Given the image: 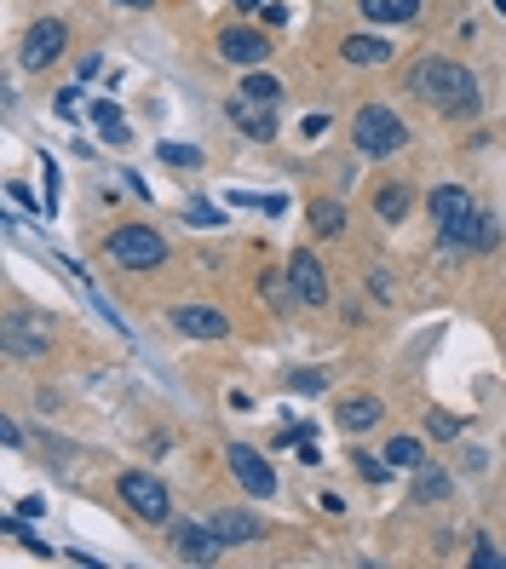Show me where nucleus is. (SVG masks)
I'll list each match as a JSON object with an SVG mask.
<instances>
[{
	"instance_id": "obj_27",
	"label": "nucleus",
	"mask_w": 506,
	"mask_h": 569,
	"mask_svg": "<svg viewBox=\"0 0 506 569\" xmlns=\"http://www.w3.org/2000/svg\"><path fill=\"white\" fill-rule=\"evenodd\" d=\"M443 489H449V483H443V472H426V466H420V483H414V495H420V501H443Z\"/></svg>"
},
{
	"instance_id": "obj_3",
	"label": "nucleus",
	"mask_w": 506,
	"mask_h": 569,
	"mask_svg": "<svg viewBox=\"0 0 506 569\" xmlns=\"http://www.w3.org/2000/svg\"><path fill=\"white\" fill-rule=\"evenodd\" d=\"M110 259L121 271H161L167 265V242L150 225H121L110 230Z\"/></svg>"
},
{
	"instance_id": "obj_16",
	"label": "nucleus",
	"mask_w": 506,
	"mask_h": 569,
	"mask_svg": "<svg viewBox=\"0 0 506 569\" xmlns=\"http://www.w3.org/2000/svg\"><path fill=\"white\" fill-rule=\"evenodd\" d=\"M340 52H345V64H363L368 69V64H386V58H391V41H380V35H351Z\"/></svg>"
},
{
	"instance_id": "obj_29",
	"label": "nucleus",
	"mask_w": 506,
	"mask_h": 569,
	"mask_svg": "<svg viewBox=\"0 0 506 569\" xmlns=\"http://www.w3.org/2000/svg\"><path fill=\"white\" fill-rule=\"evenodd\" d=\"M501 564H506V558H501L495 547H478V552H472V569H501Z\"/></svg>"
},
{
	"instance_id": "obj_12",
	"label": "nucleus",
	"mask_w": 506,
	"mask_h": 569,
	"mask_svg": "<svg viewBox=\"0 0 506 569\" xmlns=\"http://www.w3.org/2000/svg\"><path fill=\"white\" fill-rule=\"evenodd\" d=\"M288 276H294V299H299V305H322V299H328V276H322L317 253L299 248L294 265H288Z\"/></svg>"
},
{
	"instance_id": "obj_28",
	"label": "nucleus",
	"mask_w": 506,
	"mask_h": 569,
	"mask_svg": "<svg viewBox=\"0 0 506 569\" xmlns=\"http://www.w3.org/2000/svg\"><path fill=\"white\" fill-rule=\"evenodd\" d=\"M184 219H190V225H219L225 213H219V207H207V202H190V207H184Z\"/></svg>"
},
{
	"instance_id": "obj_25",
	"label": "nucleus",
	"mask_w": 506,
	"mask_h": 569,
	"mask_svg": "<svg viewBox=\"0 0 506 569\" xmlns=\"http://www.w3.org/2000/svg\"><path fill=\"white\" fill-rule=\"evenodd\" d=\"M161 161L167 167H202V150L196 144H161Z\"/></svg>"
},
{
	"instance_id": "obj_7",
	"label": "nucleus",
	"mask_w": 506,
	"mask_h": 569,
	"mask_svg": "<svg viewBox=\"0 0 506 569\" xmlns=\"http://www.w3.org/2000/svg\"><path fill=\"white\" fill-rule=\"evenodd\" d=\"M64 41H69L64 23H58V18H41L29 35H23V64H29V69H46L58 52H64Z\"/></svg>"
},
{
	"instance_id": "obj_32",
	"label": "nucleus",
	"mask_w": 506,
	"mask_h": 569,
	"mask_svg": "<svg viewBox=\"0 0 506 569\" xmlns=\"http://www.w3.org/2000/svg\"><path fill=\"white\" fill-rule=\"evenodd\" d=\"M236 6H242V12H253V6H265V0H236Z\"/></svg>"
},
{
	"instance_id": "obj_26",
	"label": "nucleus",
	"mask_w": 506,
	"mask_h": 569,
	"mask_svg": "<svg viewBox=\"0 0 506 569\" xmlns=\"http://www.w3.org/2000/svg\"><path fill=\"white\" fill-rule=\"evenodd\" d=\"M357 478H363V483H386V478H391V460H374V455H357Z\"/></svg>"
},
{
	"instance_id": "obj_20",
	"label": "nucleus",
	"mask_w": 506,
	"mask_h": 569,
	"mask_svg": "<svg viewBox=\"0 0 506 569\" xmlns=\"http://www.w3.org/2000/svg\"><path fill=\"white\" fill-rule=\"evenodd\" d=\"M87 115L98 121V127H104V138H110V144H127V121H121V110H115L110 98H98Z\"/></svg>"
},
{
	"instance_id": "obj_33",
	"label": "nucleus",
	"mask_w": 506,
	"mask_h": 569,
	"mask_svg": "<svg viewBox=\"0 0 506 569\" xmlns=\"http://www.w3.org/2000/svg\"><path fill=\"white\" fill-rule=\"evenodd\" d=\"M121 6H156V0H121Z\"/></svg>"
},
{
	"instance_id": "obj_6",
	"label": "nucleus",
	"mask_w": 506,
	"mask_h": 569,
	"mask_svg": "<svg viewBox=\"0 0 506 569\" xmlns=\"http://www.w3.org/2000/svg\"><path fill=\"white\" fill-rule=\"evenodd\" d=\"M121 501L133 506L144 524H167V489H161V478H150V472H127V478H121Z\"/></svg>"
},
{
	"instance_id": "obj_17",
	"label": "nucleus",
	"mask_w": 506,
	"mask_h": 569,
	"mask_svg": "<svg viewBox=\"0 0 506 569\" xmlns=\"http://www.w3.org/2000/svg\"><path fill=\"white\" fill-rule=\"evenodd\" d=\"M380 420V403L374 397H345L340 403V432H368Z\"/></svg>"
},
{
	"instance_id": "obj_18",
	"label": "nucleus",
	"mask_w": 506,
	"mask_h": 569,
	"mask_svg": "<svg viewBox=\"0 0 506 569\" xmlns=\"http://www.w3.org/2000/svg\"><path fill=\"white\" fill-rule=\"evenodd\" d=\"M414 12H420V0H363L368 23H409Z\"/></svg>"
},
{
	"instance_id": "obj_10",
	"label": "nucleus",
	"mask_w": 506,
	"mask_h": 569,
	"mask_svg": "<svg viewBox=\"0 0 506 569\" xmlns=\"http://www.w3.org/2000/svg\"><path fill=\"white\" fill-rule=\"evenodd\" d=\"M219 58H225V64H265V58H271V41H265V35H259V29H225V35H219Z\"/></svg>"
},
{
	"instance_id": "obj_19",
	"label": "nucleus",
	"mask_w": 506,
	"mask_h": 569,
	"mask_svg": "<svg viewBox=\"0 0 506 569\" xmlns=\"http://www.w3.org/2000/svg\"><path fill=\"white\" fill-rule=\"evenodd\" d=\"M386 460L397 466V472H420V466H426V449H420V437H391Z\"/></svg>"
},
{
	"instance_id": "obj_30",
	"label": "nucleus",
	"mask_w": 506,
	"mask_h": 569,
	"mask_svg": "<svg viewBox=\"0 0 506 569\" xmlns=\"http://www.w3.org/2000/svg\"><path fill=\"white\" fill-rule=\"evenodd\" d=\"M460 420H449V414H432V437H455Z\"/></svg>"
},
{
	"instance_id": "obj_21",
	"label": "nucleus",
	"mask_w": 506,
	"mask_h": 569,
	"mask_svg": "<svg viewBox=\"0 0 506 569\" xmlns=\"http://www.w3.org/2000/svg\"><path fill=\"white\" fill-rule=\"evenodd\" d=\"M242 92H248V98H259V104H282V81H276V75H265V69H253L248 81H242Z\"/></svg>"
},
{
	"instance_id": "obj_23",
	"label": "nucleus",
	"mask_w": 506,
	"mask_h": 569,
	"mask_svg": "<svg viewBox=\"0 0 506 569\" xmlns=\"http://www.w3.org/2000/svg\"><path fill=\"white\" fill-rule=\"evenodd\" d=\"M495 242H501V219H495V213H478V225H472V248L489 253Z\"/></svg>"
},
{
	"instance_id": "obj_8",
	"label": "nucleus",
	"mask_w": 506,
	"mask_h": 569,
	"mask_svg": "<svg viewBox=\"0 0 506 569\" xmlns=\"http://www.w3.org/2000/svg\"><path fill=\"white\" fill-rule=\"evenodd\" d=\"M225 115L248 138H271L276 133V104H259V98H248V92H236V98L225 104Z\"/></svg>"
},
{
	"instance_id": "obj_9",
	"label": "nucleus",
	"mask_w": 506,
	"mask_h": 569,
	"mask_svg": "<svg viewBox=\"0 0 506 569\" xmlns=\"http://www.w3.org/2000/svg\"><path fill=\"white\" fill-rule=\"evenodd\" d=\"M173 328L190 334V340H225L230 334L225 311H213V305H179V311H173Z\"/></svg>"
},
{
	"instance_id": "obj_5",
	"label": "nucleus",
	"mask_w": 506,
	"mask_h": 569,
	"mask_svg": "<svg viewBox=\"0 0 506 569\" xmlns=\"http://www.w3.org/2000/svg\"><path fill=\"white\" fill-rule=\"evenodd\" d=\"M225 455H230V472H236V483L248 489L253 501H271V495H276V472H271V460L259 455V449H248V443H230Z\"/></svg>"
},
{
	"instance_id": "obj_15",
	"label": "nucleus",
	"mask_w": 506,
	"mask_h": 569,
	"mask_svg": "<svg viewBox=\"0 0 506 569\" xmlns=\"http://www.w3.org/2000/svg\"><path fill=\"white\" fill-rule=\"evenodd\" d=\"M6 351H12V357H41L46 334H41V328H29L23 317H6Z\"/></svg>"
},
{
	"instance_id": "obj_2",
	"label": "nucleus",
	"mask_w": 506,
	"mask_h": 569,
	"mask_svg": "<svg viewBox=\"0 0 506 569\" xmlns=\"http://www.w3.org/2000/svg\"><path fill=\"white\" fill-rule=\"evenodd\" d=\"M351 138H357L363 156H397V150L409 144V127H403L397 110H386V104H363L357 121H351Z\"/></svg>"
},
{
	"instance_id": "obj_24",
	"label": "nucleus",
	"mask_w": 506,
	"mask_h": 569,
	"mask_svg": "<svg viewBox=\"0 0 506 569\" xmlns=\"http://www.w3.org/2000/svg\"><path fill=\"white\" fill-rule=\"evenodd\" d=\"M288 386H294L299 397H317V391L328 386V374H322V368H294V374H288Z\"/></svg>"
},
{
	"instance_id": "obj_1",
	"label": "nucleus",
	"mask_w": 506,
	"mask_h": 569,
	"mask_svg": "<svg viewBox=\"0 0 506 569\" xmlns=\"http://www.w3.org/2000/svg\"><path fill=\"white\" fill-rule=\"evenodd\" d=\"M409 87H414V98H426V104L443 110V115H472L478 110V81H472L460 64H449V58H420V64L409 69Z\"/></svg>"
},
{
	"instance_id": "obj_22",
	"label": "nucleus",
	"mask_w": 506,
	"mask_h": 569,
	"mask_svg": "<svg viewBox=\"0 0 506 569\" xmlns=\"http://www.w3.org/2000/svg\"><path fill=\"white\" fill-rule=\"evenodd\" d=\"M311 225H317V236H340L345 230V207L340 202H311Z\"/></svg>"
},
{
	"instance_id": "obj_14",
	"label": "nucleus",
	"mask_w": 506,
	"mask_h": 569,
	"mask_svg": "<svg viewBox=\"0 0 506 569\" xmlns=\"http://www.w3.org/2000/svg\"><path fill=\"white\" fill-rule=\"evenodd\" d=\"M409 207H414V190L409 184H380V196H374V213H380V219H386V225H403V219H409Z\"/></svg>"
},
{
	"instance_id": "obj_4",
	"label": "nucleus",
	"mask_w": 506,
	"mask_h": 569,
	"mask_svg": "<svg viewBox=\"0 0 506 569\" xmlns=\"http://www.w3.org/2000/svg\"><path fill=\"white\" fill-rule=\"evenodd\" d=\"M432 219L443 230V242H472V225H478V207L460 184H437L432 190Z\"/></svg>"
},
{
	"instance_id": "obj_31",
	"label": "nucleus",
	"mask_w": 506,
	"mask_h": 569,
	"mask_svg": "<svg viewBox=\"0 0 506 569\" xmlns=\"http://www.w3.org/2000/svg\"><path fill=\"white\" fill-rule=\"evenodd\" d=\"M328 133V115H305V138H322Z\"/></svg>"
},
{
	"instance_id": "obj_11",
	"label": "nucleus",
	"mask_w": 506,
	"mask_h": 569,
	"mask_svg": "<svg viewBox=\"0 0 506 569\" xmlns=\"http://www.w3.org/2000/svg\"><path fill=\"white\" fill-rule=\"evenodd\" d=\"M207 529L225 541V547H248V541H265V518H253V512H213Z\"/></svg>"
},
{
	"instance_id": "obj_13",
	"label": "nucleus",
	"mask_w": 506,
	"mask_h": 569,
	"mask_svg": "<svg viewBox=\"0 0 506 569\" xmlns=\"http://www.w3.org/2000/svg\"><path fill=\"white\" fill-rule=\"evenodd\" d=\"M173 547H179V558H190V564H213L225 541L202 524H173Z\"/></svg>"
}]
</instances>
